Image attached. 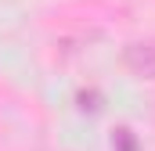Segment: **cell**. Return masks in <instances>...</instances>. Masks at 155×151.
Here are the masks:
<instances>
[{
  "instance_id": "1",
  "label": "cell",
  "mask_w": 155,
  "mask_h": 151,
  "mask_svg": "<svg viewBox=\"0 0 155 151\" xmlns=\"http://www.w3.org/2000/svg\"><path fill=\"white\" fill-rule=\"evenodd\" d=\"M126 61H130V65L141 61V72L152 76L155 72V43H134V47L126 50Z\"/></svg>"
}]
</instances>
